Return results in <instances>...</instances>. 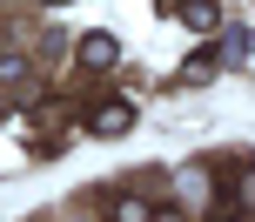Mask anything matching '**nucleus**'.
<instances>
[{
	"label": "nucleus",
	"instance_id": "1",
	"mask_svg": "<svg viewBox=\"0 0 255 222\" xmlns=\"http://www.w3.org/2000/svg\"><path fill=\"white\" fill-rule=\"evenodd\" d=\"M81 67H94V74L115 67V34H88V40H81Z\"/></svg>",
	"mask_w": 255,
	"mask_h": 222
},
{
	"label": "nucleus",
	"instance_id": "2",
	"mask_svg": "<svg viewBox=\"0 0 255 222\" xmlns=\"http://www.w3.org/2000/svg\"><path fill=\"white\" fill-rule=\"evenodd\" d=\"M88 128H94V135H121V128H134V108H128V101H108Z\"/></svg>",
	"mask_w": 255,
	"mask_h": 222
},
{
	"label": "nucleus",
	"instance_id": "3",
	"mask_svg": "<svg viewBox=\"0 0 255 222\" xmlns=\"http://www.w3.org/2000/svg\"><path fill=\"white\" fill-rule=\"evenodd\" d=\"M215 20H222V13H215V0H188V27H195V34H208Z\"/></svg>",
	"mask_w": 255,
	"mask_h": 222
},
{
	"label": "nucleus",
	"instance_id": "4",
	"mask_svg": "<svg viewBox=\"0 0 255 222\" xmlns=\"http://www.w3.org/2000/svg\"><path fill=\"white\" fill-rule=\"evenodd\" d=\"M181 81H188V88H202V81H215V54H202V61H188V67H181Z\"/></svg>",
	"mask_w": 255,
	"mask_h": 222
},
{
	"label": "nucleus",
	"instance_id": "5",
	"mask_svg": "<svg viewBox=\"0 0 255 222\" xmlns=\"http://www.w3.org/2000/svg\"><path fill=\"white\" fill-rule=\"evenodd\" d=\"M121 222H148V202H134V196H128V202H121Z\"/></svg>",
	"mask_w": 255,
	"mask_h": 222
},
{
	"label": "nucleus",
	"instance_id": "6",
	"mask_svg": "<svg viewBox=\"0 0 255 222\" xmlns=\"http://www.w3.org/2000/svg\"><path fill=\"white\" fill-rule=\"evenodd\" d=\"M154 222H188V216H181V209H161V216H154Z\"/></svg>",
	"mask_w": 255,
	"mask_h": 222
},
{
	"label": "nucleus",
	"instance_id": "7",
	"mask_svg": "<svg viewBox=\"0 0 255 222\" xmlns=\"http://www.w3.org/2000/svg\"><path fill=\"white\" fill-rule=\"evenodd\" d=\"M47 7H54V0H47Z\"/></svg>",
	"mask_w": 255,
	"mask_h": 222
}]
</instances>
